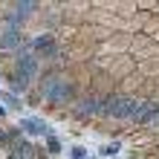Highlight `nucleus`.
Masks as SVG:
<instances>
[{
    "label": "nucleus",
    "instance_id": "obj_4",
    "mask_svg": "<svg viewBox=\"0 0 159 159\" xmlns=\"http://www.w3.org/2000/svg\"><path fill=\"white\" fill-rule=\"evenodd\" d=\"M136 72H139L142 78H148V81H156V78H159V58H151V61L136 64Z\"/></svg>",
    "mask_w": 159,
    "mask_h": 159
},
{
    "label": "nucleus",
    "instance_id": "obj_2",
    "mask_svg": "<svg viewBox=\"0 0 159 159\" xmlns=\"http://www.w3.org/2000/svg\"><path fill=\"white\" fill-rule=\"evenodd\" d=\"M127 55H130L136 64L151 61V58H159V43H156L153 38H148L145 32L130 35V49H127Z\"/></svg>",
    "mask_w": 159,
    "mask_h": 159
},
{
    "label": "nucleus",
    "instance_id": "obj_5",
    "mask_svg": "<svg viewBox=\"0 0 159 159\" xmlns=\"http://www.w3.org/2000/svg\"><path fill=\"white\" fill-rule=\"evenodd\" d=\"M9 153H12V151H9V145L0 142V159H9Z\"/></svg>",
    "mask_w": 159,
    "mask_h": 159
},
{
    "label": "nucleus",
    "instance_id": "obj_6",
    "mask_svg": "<svg viewBox=\"0 0 159 159\" xmlns=\"http://www.w3.org/2000/svg\"><path fill=\"white\" fill-rule=\"evenodd\" d=\"M3 116H6V107H3V104H0V119H3Z\"/></svg>",
    "mask_w": 159,
    "mask_h": 159
},
{
    "label": "nucleus",
    "instance_id": "obj_3",
    "mask_svg": "<svg viewBox=\"0 0 159 159\" xmlns=\"http://www.w3.org/2000/svg\"><path fill=\"white\" fill-rule=\"evenodd\" d=\"M90 98H110L113 93H119V81L116 78H110L107 72H101L98 67H96V75H93V81H90V87L84 90Z\"/></svg>",
    "mask_w": 159,
    "mask_h": 159
},
{
    "label": "nucleus",
    "instance_id": "obj_1",
    "mask_svg": "<svg viewBox=\"0 0 159 159\" xmlns=\"http://www.w3.org/2000/svg\"><path fill=\"white\" fill-rule=\"evenodd\" d=\"M96 67L121 84L125 78H130V75L136 72V61L130 58L127 52H125V55H104V58H96Z\"/></svg>",
    "mask_w": 159,
    "mask_h": 159
}]
</instances>
